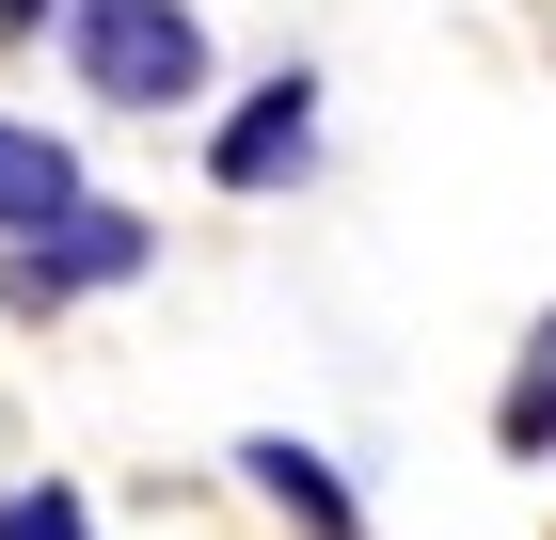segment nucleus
<instances>
[{
  "label": "nucleus",
  "mask_w": 556,
  "mask_h": 540,
  "mask_svg": "<svg viewBox=\"0 0 556 540\" xmlns=\"http://www.w3.org/2000/svg\"><path fill=\"white\" fill-rule=\"evenodd\" d=\"M64 64H80L96 112H128V127L207 112V16L191 0H64Z\"/></svg>",
  "instance_id": "obj_1"
},
{
  "label": "nucleus",
  "mask_w": 556,
  "mask_h": 540,
  "mask_svg": "<svg viewBox=\"0 0 556 540\" xmlns=\"http://www.w3.org/2000/svg\"><path fill=\"white\" fill-rule=\"evenodd\" d=\"M143 254H160V223L96 191V208L33 223V239H0V302H16V318H64V302H112V287H143Z\"/></svg>",
  "instance_id": "obj_2"
},
{
  "label": "nucleus",
  "mask_w": 556,
  "mask_h": 540,
  "mask_svg": "<svg viewBox=\"0 0 556 540\" xmlns=\"http://www.w3.org/2000/svg\"><path fill=\"white\" fill-rule=\"evenodd\" d=\"M318 127H334L318 64H270V80H239V96L207 112V191H239V208L302 191V175H318Z\"/></svg>",
  "instance_id": "obj_3"
},
{
  "label": "nucleus",
  "mask_w": 556,
  "mask_h": 540,
  "mask_svg": "<svg viewBox=\"0 0 556 540\" xmlns=\"http://www.w3.org/2000/svg\"><path fill=\"white\" fill-rule=\"evenodd\" d=\"M239 493L270 508L287 540H366V508H350V477L318 445H287V429H239Z\"/></svg>",
  "instance_id": "obj_4"
},
{
  "label": "nucleus",
  "mask_w": 556,
  "mask_h": 540,
  "mask_svg": "<svg viewBox=\"0 0 556 540\" xmlns=\"http://www.w3.org/2000/svg\"><path fill=\"white\" fill-rule=\"evenodd\" d=\"M64 208H96V160L64 143V127L0 112V239H33V223H64Z\"/></svg>",
  "instance_id": "obj_5"
},
{
  "label": "nucleus",
  "mask_w": 556,
  "mask_h": 540,
  "mask_svg": "<svg viewBox=\"0 0 556 540\" xmlns=\"http://www.w3.org/2000/svg\"><path fill=\"white\" fill-rule=\"evenodd\" d=\"M493 445H509V461H556V318L525 334V366H509V398H493Z\"/></svg>",
  "instance_id": "obj_6"
},
{
  "label": "nucleus",
  "mask_w": 556,
  "mask_h": 540,
  "mask_svg": "<svg viewBox=\"0 0 556 540\" xmlns=\"http://www.w3.org/2000/svg\"><path fill=\"white\" fill-rule=\"evenodd\" d=\"M0 540H96V493L80 477H0Z\"/></svg>",
  "instance_id": "obj_7"
},
{
  "label": "nucleus",
  "mask_w": 556,
  "mask_h": 540,
  "mask_svg": "<svg viewBox=\"0 0 556 540\" xmlns=\"http://www.w3.org/2000/svg\"><path fill=\"white\" fill-rule=\"evenodd\" d=\"M64 33V0H0V48H48Z\"/></svg>",
  "instance_id": "obj_8"
}]
</instances>
